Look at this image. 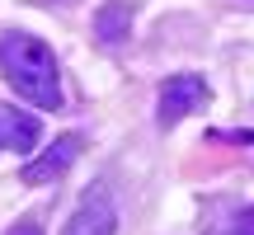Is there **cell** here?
I'll return each mask as SVG.
<instances>
[{"mask_svg": "<svg viewBox=\"0 0 254 235\" xmlns=\"http://www.w3.org/2000/svg\"><path fill=\"white\" fill-rule=\"evenodd\" d=\"M38 141H43V122H38L33 113L14 109V104H0V155L5 151L24 155V151H33Z\"/></svg>", "mask_w": 254, "mask_h": 235, "instance_id": "cell-5", "label": "cell"}, {"mask_svg": "<svg viewBox=\"0 0 254 235\" xmlns=\"http://www.w3.org/2000/svg\"><path fill=\"white\" fill-rule=\"evenodd\" d=\"M5 235H43V226H38V221H19V226H9Z\"/></svg>", "mask_w": 254, "mask_h": 235, "instance_id": "cell-8", "label": "cell"}, {"mask_svg": "<svg viewBox=\"0 0 254 235\" xmlns=\"http://www.w3.org/2000/svg\"><path fill=\"white\" fill-rule=\"evenodd\" d=\"M62 235H118V198L109 183H90Z\"/></svg>", "mask_w": 254, "mask_h": 235, "instance_id": "cell-3", "label": "cell"}, {"mask_svg": "<svg viewBox=\"0 0 254 235\" xmlns=\"http://www.w3.org/2000/svg\"><path fill=\"white\" fill-rule=\"evenodd\" d=\"M231 235H254V207H245L236 217V226H231Z\"/></svg>", "mask_w": 254, "mask_h": 235, "instance_id": "cell-7", "label": "cell"}, {"mask_svg": "<svg viewBox=\"0 0 254 235\" xmlns=\"http://www.w3.org/2000/svg\"><path fill=\"white\" fill-rule=\"evenodd\" d=\"M0 75L9 80V90H14L19 99H28L43 113H57L66 104L57 52L43 38L24 33V28H5V33H0Z\"/></svg>", "mask_w": 254, "mask_h": 235, "instance_id": "cell-1", "label": "cell"}, {"mask_svg": "<svg viewBox=\"0 0 254 235\" xmlns=\"http://www.w3.org/2000/svg\"><path fill=\"white\" fill-rule=\"evenodd\" d=\"M207 99H212V90H207L202 75H170V80L160 85V94H155V122L174 127V122H184L189 113L207 109Z\"/></svg>", "mask_w": 254, "mask_h": 235, "instance_id": "cell-2", "label": "cell"}, {"mask_svg": "<svg viewBox=\"0 0 254 235\" xmlns=\"http://www.w3.org/2000/svg\"><path fill=\"white\" fill-rule=\"evenodd\" d=\"M132 19H136L132 0H104V5L94 9V38H99L104 47H118V43L132 38Z\"/></svg>", "mask_w": 254, "mask_h": 235, "instance_id": "cell-6", "label": "cell"}, {"mask_svg": "<svg viewBox=\"0 0 254 235\" xmlns=\"http://www.w3.org/2000/svg\"><path fill=\"white\" fill-rule=\"evenodd\" d=\"M75 155H80V136H75V132L57 136V141L47 146L38 160L24 165V183H52V179H62V174L75 165Z\"/></svg>", "mask_w": 254, "mask_h": 235, "instance_id": "cell-4", "label": "cell"}]
</instances>
